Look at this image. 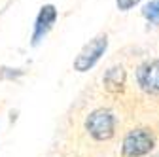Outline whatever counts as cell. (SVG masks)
Masks as SVG:
<instances>
[{
    "mask_svg": "<svg viewBox=\"0 0 159 157\" xmlns=\"http://www.w3.org/2000/svg\"><path fill=\"white\" fill-rule=\"evenodd\" d=\"M136 80L146 93L159 95V59L144 63L136 72Z\"/></svg>",
    "mask_w": 159,
    "mask_h": 157,
    "instance_id": "277c9868",
    "label": "cell"
},
{
    "mask_svg": "<svg viewBox=\"0 0 159 157\" xmlns=\"http://www.w3.org/2000/svg\"><path fill=\"white\" fill-rule=\"evenodd\" d=\"M140 0H116V4H117V8L121 10V11H127V10H131L133 6H136Z\"/></svg>",
    "mask_w": 159,
    "mask_h": 157,
    "instance_id": "ba28073f",
    "label": "cell"
},
{
    "mask_svg": "<svg viewBox=\"0 0 159 157\" xmlns=\"http://www.w3.org/2000/svg\"><path fill=\"white\" fill-rule=\"evenodd\" d=\"M55 19H57V10H55V6L46 4L42 10H40V13H38V17H36V23H34V34H32V44H34V46L49 32V29H51L53 23H55Z\"/></svg>",
    "mask_w": 159,
    "mask_h": 157,
    "instance_id": "5b68a950",
    "label": "cell"
},
{
    "mask_svg": "<svg viewBox=\"0 0 159 157\" xmlns=\"http://www.w3.org/2000/svg\"><path fill=\"white\" fill-rule=\"evenodd\" d=\"M125 83V70L121 66H112L104 74V85L110 91H119Z\"/></svg>",
    "mask_w": 159,
    "mask_h": 157,
    "instance_id": "8992f818",
    "label": "cell"
},
{
    "mask_svg": "<svg viewBox=\"0 0 159 157\" xmlns=\"http://www.w3.org/2000/svg\"><path fill=\"white\" fill-rule=\"evenodd\" d=\"M153 148V136L146 129L131 131L123 140V155L125 157H140L146 155Z\"/></svg>",
    "mask_w": 159,
    "mask_h": 157,
    "instance_id": "3957f363",
    "label": "cell"
},
{
    "mask_svg": "<svg viewBox=\"0 0 159 157\" xmlns=\"http://www.w3.org/2000/svg\"><path fill=\"white\" fill-rule=\"evenodd\" d=\"M114 125H116V119L110 110H95L87 115L85 119V129L89 131V134L97 140H108L112 138L114 134Z\"/></svg>",
    "mask_w": 159,
    "mask_h": 157,
    "instance_id": "6da1fadb",
    "label": "cell"
},
{
    "mask_svg": "<svg viewBox=\"0 0 159 157\" xmlns=\"http://www.w3.org/2000/svg\"><path fill=\"white\" fill-rule=\"evenodd\" d=\"M142 15L148 19L150 23L153 25H159V0H152V2H148L142 10Z\"/></svg>",
    "mask_w": 159,
    "mask_h": 157,
    "instance_id": "52a82bcc",
    "label": "cell"
},
{
    "mask_svg": "<svg viewBox=\"0 0 159 157\" xmlns=\"http://www.w3.org/2000/svg\"><path fill=\"white\" fill-rule=\"evenodd\" d=\"M106 47H108V38H106V34H101V36H97V38H93V40L80 51V55L76 57V61H74V68L78 70V72H85V70H89L98 59H101V55L106 51Z\"/></svg>",
    "mask_w": 159,
    "mask_h": 157,
    "instance_id": "7a4b0ae2",
    "label": "cell"
}]
</instances>
